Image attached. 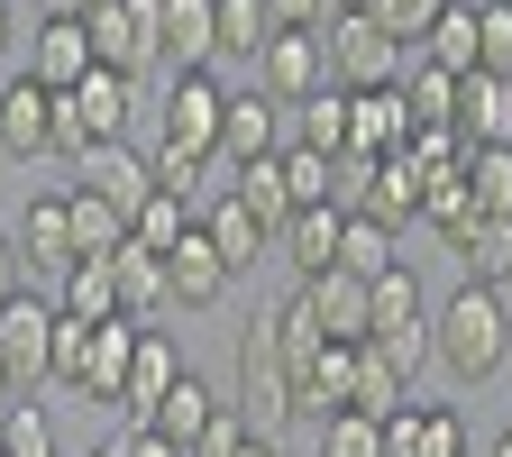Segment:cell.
I'll use <instances>...</instances> for the list:
<instances>
[{
	"label": "cell",
	"instance_id": "d6986e66",
	"mask_svg": "<svg viewBox=\"0 0 512 457\" xmlns=\"http://www.w3.org/2000/svg\"><path fill=\"white\" fill-rule=\"evenodd\" d=\"M110 275H119V320H138V330H156V320L174 311V284H165V256H147L138 238H128L110 256Z\"/></svg>",
	"mask_w": 512,
	"mask_h": 457
},
{
	"label": "cell",
	"instance_id": "3957f363",
	"mask_svg": "<svg viewBox=\"0 0 512 457\" xmlns=\"http://www.w3.org/2000/svg\"><path fill=\"white\" fill-rule=\"evenodd\" d=\"M37 384H55V293L0 302V394L37 403Z\"/></svg>",
	"mask_w": 512,
	"mask_h": 457
},
{
	"label": "cell",
	"instance_id": "ac0fdd59",
	"mask_svg": "<svg viewBox=\"0 0 512 457\" xmlns=\"http://www.w3.org/2000/svg\"><path fill=\"white\" fill-rule=\"evenodd\" d=\"M64 110L83 119V138H92V147H110L119 128L138 119V83H128V74H101V64H92V74H83L74 92H64Z\"/></svg>",
	"mask_w": 512,
	"mask_h": 457
},
{
	"label": "cell",
	"instance_id": "ffe728a7",
	"mask_svg": "<svg viewBox=\"0 0 512 457\" xmlns=\"http://www.w3.org/2000/svg\"><path fill=\"white\" fill-rule=\"evenodd\" d=\"M165 284H174V311H211V302H220V293L238 284V275L220 266V247L202 238V220H192V238H183V247L165 256Z\"/></svg>",
	"mask_w": 512,
	"mask_h": 457
},
{
	"label": "cell",
	"instance_id": "db71d44e",
	"mask_svg": "<svg viewBox=\"0 0 512 457\" xmlns=\"http://www.w3.org/2000/svg\"><path fill=\"white\" fill-rule=\"evenodd\" d=\"M485 457H512V430H494V448H485Z\"/></svg>",
	"mask_w": 512,
	"mask_h": 457
},
{
	"label": "cell",
	"instance_id": "f907efd6",
	"mask_svg": "<svg viewBox=\"0 0 512 457\" xmlns=\"http://www.w3.org/2000/svg\"><path fill=\"white\" fill-rule=\"evenodd\" d=\"M266 10H275V28H320V19H330V0H266Z\"/></svg>",
	"mask_w": 512,
	"mask_h": 457
},
{
	"label": "cell",
	"instance_id": "603a6c76",
	"mask_svg": "<svg viewBox=\"0 0 512 457\" xmlns=\"http://www.w3.org/2000/svg\"><path fill=\"white\" fill-rule=\"evenodd\" d=\"M458 138L467 147H512V83H494V74L458 83Z\"/></svg>",
	"mask_w": 512,
	"mask_h": 457
},
{
	"label": "cell",
	"instance_id": "5b68a950",
	"mask_svg": "<svg viewBox=\"0 0 512 457\" xmlns=\"http://www.w3.org/2000/svg\"><path fill=\"white\" fill-rule=\"evenodd\" d=\"M394 375H421L430 357V302H421V275L394 266V275H375V339H366Z\"/></svg>",
	"mask_w": 512,
	"mask_h": 457
},
{
	"label": "cell",
	"instance_id": "1f68e13d",
	"mask_svg": "<svg viewBox=\"0 0 512 457\" xmlns=\"http://www.w3.org/2000/svg\"><path fill=\"white\" fill-rule=\"evenodd\" d=\"M211 421H220V394H211V384H202V375H183V384H174V394L156 403V421H147V430H165L174 448H192V439H202Z\"/></svg>",
	"mask_w": 512,
	"mask_h": 457
},
{
	"label": "cell",
	"instance_id": "d6a6232c",
	"mask_svg": "<svg viewBox=\"0 0 512 457\" xmlns=\"http://www.w3.org/2000/svg\"><path fill=\"white\" fill-rule=\"evenodd\" d=\"M64 211H74V256H119V247H128V220L101 202V192L64 183Z\"/></svg>",
	"mask_w": 512,
	"mask_h": 457
},
{
	"label": "cell",
	"instance_id": "d4e9b609",
	"mask_svg": "<svg viewBox=\"0 0 512 457\" xmlns=\"http://www.w3.org/2000/svg\"><path fill=\"white\" fill-rule=\"evenodd\" d=\"M202 238L220 247V266H229V275H247V266H256V247H266L275 229H256V211L238 202V192H220V202L202 211Z\"/></svg>",
	"mask_w": 512,
	"mask_h": 457
},
{
	"label": "cell",
	"instance_id": "8d00e7d4",
	"mask_svg": "<svg viewBox=\"0 0 512 457\" xmlns=\"http://www.w3.org/2000/svg\"><path fill=\"white\" fill-rule=\"evenodd\" d=\"M128 238H138L147 256H174V247L192 238V202H174V192H147L138 220H128Z\"/></svg>",
	"mask_w": 512,
	"mask_h": 457
},
{
	"label": "cell",
	"instance_id": "ba28073f",
	"mask_svg": "<svg viewBox=\"0 0 512 457\" xmlns=\"http://www.w3.org/2000/svg\"><path fill=\"white\" fill-rule=\"evenodd\" d=\"M256 92L266 101H311V92H330V46H320V28H275L266 55H256Z\"/></svg>",
	"mask_w": 512,
	"mask_h": 457
},
{
	"label": "cell",
	"instance_id": "6f0895ef",
	"mask_svg": "<svg viewBox=\"0 0 512 457\" xmlns=\"http://www.w3.org/2000/svg\"><path fill=\"white\" fill-rule=\"evenodd\" d=\"M83 10H101V0H83Z\"/></svg>",
	"mask_w": 512,
	"mask_h": 457
},
{
	"label": "cell",
	"instance_id": "836d02e7",
	"mask_svg": "<svg viewBox=\"0 0 512 457\" xmlns=\"http://www.w3.org/2000/svg\"><path fill=\"white\" fill-rule=\"evenodd\" d=\"M467 202L476 220H512V147H467Z\"/></svg>",
	"mask_w": 512,
	"mask_h": 457
},
{
	"label": "cell",
	"instance_id": "5bb4252c",
	"mask_svg": "<svg viewBox=\"0 0 512 457\" xmlns=\"http://www.w3.org/2000/svg\"><path fill=\"white\" fill-rule=\"evenodd\" d=\"M128 357H138V320H92L83 366H74V384H64V394H83V403H119Z\"/></svg>",
	"mask_w": 512,
	"mask_h": 457
},
{
	"label": "cell",
	"instance_id": "680465c9",
	"mask_svg": "<svg viewBox=\"0 0 512 457\" xmlns=\"http://www.w3.org/2000/svg\"><path fill=\"white\" fill-rule=\"evenodd\" d=\"M0 403H10V394H0Z\"/></svg>",
	"mask_w": 512,
	"mask_h": 457
},
{
	"label": "cell",
	"instance_id": "7c38bea8",
	"mask_svg": "<svg viewBox=\"0 0 512 457\" xmlns=\"http://www.w3.org/2000/svg\"><path fill=\"white\" fill-rule=\"evenodd\" d=\"M256 156H284V101L229 92V110H220V165L238 174V165H256Z\"/></svg>",
	"mask_w": 512,
	"mask_h": 457
},
{
	"label": "cell",
	"instance_id": "c3c4849f",
	"mask_svg": "<svg viewBox=\"0 0 512 457\" xmlns=\"http://www.w3.org/2000/svg\"><path fill=\"white\" fill-rule=\"evenodd\" d=\"M19 293H37V275H28V256H19V238L0 229V302H19Z\"/></svg>",
	"mask_w": 512,
	"mask_h": 457
},
{
	"label": "cell",
	"instance_id": "7402d4cb",
	"mask_svg": "<svg viewBox=\"0 0 512 457\" xmlns=\"http://www.w3.org/2000/svg\"><path fill=\"white\" fill-rule=\"evenodd\" d=\"M348 384H357V348H339V339H320L302 366H293V412H348Z\"/></svg>",
	"mask_w": 512,
	"mask_h": 457
},
{
	"label": "cell",
	"instance_id": "9c48e42d",
	"mask_svg": "<svg viewBox=\"0 0 512 457\" xmlns=\"http://www.w3.org/2000/svg\"><path fill=\"white\" fill-rule=\"evenodd\" d=\"M0 156H10V165H37V156H55V92H46L37 74L0 83Z\"/></svg>",
	"mask_w": 512,
	"mask_h": 457
},
{
	"label": "cell",
	"instance_id": "f1b7e54d",
	"mask_svg": "<svg viewBox=\"0 0 512 457\" xmlns=\"http://www.w3.org/2000/svg\"><path fill=\"white\" fill-rule=\"evenodd\" d=\"M394 266H403V256H394V229L366 220V211H348V220H339V275L375 284V275H394Z\"/></svg>",
	"mask_w": 512,
	"mask_h": 457
},
{
	"label": "cell",
	"instance_id": "74e56055",
	"mask_svg": "<svg viewBox=\"0 0 512 457\" xmlns=\"http://www.w3.org/2000/svg\"><path fill=\"white\" fill-rule=\"evenodd\" d=\"M229 192H238V202L256 211V229H284V220H293V202H284V165H275V156L238 165V183H229Z\"/></svg>",
	"mask_w": 512,
	"mask_h": 457
},
{
	"label": "cell",
	"instance_id": "b9f144b4",
	"mask_svg": "<svg viewBox=\"0 0 512 457\" xmlns=\"http://www.w3.org/2000/svg\"><path fill=\"white\" fill-rule=\"evenodd\" d=\"M284 202L293 211H330V156H311V147H284Z\"/></svg>",
	"mask_w": 512,
	"mask_h": 457
},
{
	"label": "cell",
	"instance_id": "d590c367",
	"mask_svg": "<svg viewBox=\"0 0 512 457\" xmlns=\"http://www.w3.org/2000/svg\"><path fill=\"white\" fill-rule=\"evenodd\" d=\"M421 220L448 238V247H467L485 220H476V202H467V174H430V192H421Z\"/></svg>",
	"mask_w": 512,
	"mask_h": 457
},
{
	"label": "cell",
	"instance_id": "e575fe53",
	"mask_svg": "<svg viewBox=\"0 0 512 457\" xmlns=\"http://www.w3.org/2000/svg\"><path fill=\"white\" fill-rule=\"evenodd\" d=\"M412 403V375H394L375 348H357V384H348V412H366V421H394Z\"/></svg>",
	"mask_w": 512,
	"mask_h": 457
},
{
	"label": "cell",
	"instance_id": "4316f807",
	"mask_svg": "<svg viewBox=\"0 0 512 457\" xmlns=\"http://www.w3.org/2000/svg\"><path fill=\"white\" fill-rule=\"evenodd\" d=\"M284 147H311V156H348V92L330 83V92H311V101H293V138Z\"/></svg>",
	"mask_w": 512,
	"mask_h": 457
},
{
	"label": "cell",
	"instance_id": "9f6ffc18",
	"mask_svg": "<svg viewBox=\"0 0 512 457\" xmlns=\"http://www.w3.org/2000/svg\"><path fill=\"white\" fill-rule=\"evenodd\" d=\"M503 302H512V275H503Z\"/></svg>",
	"mask_w": 512,
	"mask_h": 457
},
{
	"label": "cell",
	"instance_id": "83f0119b",
	"mask_svg": "<svg viewBox=\"0 0 512 457\" xmlns=\"http://www.w3.org/2000/svg\"><path fill=\"white\" fill-rule=\"evenodd\" d=\"M339 220H348V211H293V220L275 229V247H284L293 266H302V284L339 266Z\"/></svg>",
	"mask_w": 512,
	"mask_h": 457
},
{
	"label": "cell",
	"instance_id": "44dd1931",
	"mask_svg": "<svg viewBox=\"0 0 512 457\" xmlns=\"http://www.w3.org/2000/svg\"><path fill=\"white\" fill-rule=\"evenodd\" d=\"M28 74L64 101V92L92 74V28H83V19H37V55H28Z\"/></svg>",
	"mask_w": 512,
	"mask_h": 457
},
{
	"label": "cell",
	"instance_id": "277c9868",
	"mask_svg": "<svg viewBox=\"0 0 512 457\" xmlns=\"http://www.w3.org/2000/svg\"><path fill=\"white\" fill-rule=\"evenodd\" d=\"M320 46H330V74L339 92H403V37H384L366 10H330L320 19Z\"/></svg>",
	"mask_w": 512,
	"mask_h": 457
},
{
	"label": "cell",
	"instance_id": "2e32d148",
	"mask_svg": "<svg viewBox=\"0 0 512 457\" xmlns=\"http://www.w3.org/2000/svg\"><path fill=\"white\" fill-rule=\"evenodd\" d=\"M412 147V110L403 92H348V156L384 165V156H403Z\"/></svg>",
	"mask_w": 512,
	"mask_h": 457
},
{
	"label": "cell",
	"instance_id": "cb8c5ba5",
	"mask_svg": "<svg viewBox=\"0 0 512 457\" xmlns=\"http://www.w3.org/2000/svg\"><path fill=\"white\" fill-rule=\"evenodd\" d=\"M55 311H64V320H119V275H110V256H74V266L55 275Z\"/></svg>",
	"mask_w": 512,
	"mask_h": 457
},
{
	"label": "cell",
	"instance_id": "ab89813d",
	"mask_svg": "<svg viewBox=\"0 0 512 457\" xmlns=\"http://www.w3.org/2000/svg\"><path fill=\"white\" fill-rule=\"evenodd\" d=\"M476 74L512 83V0H476Z\"/></svg>",
	"mask_w": 512,
	"mask_h": 457
},
{
	"label": "cell",
	"instance_id": "e0dca14e",
	"mask_svg": "<svg viewBox=\"0 0 512 457\" xmlns=\"http://www.w3.org/2000/svg\"><path fill=\"white\" fill-rule=\"evenodd\" d=\"M156 55L174 64V74H211V55H220V0H165Z\"/></svg>",
	"mask_w": 512,
	"mask_h": 457
},
{
	"label": "cell",
	"instance_id": "484cf974",
	"mask_svg": "<svg viewBox=\"0 0 512 457\" xmlns=\"http://www.w3.org/2000/svg\"><path fill=\"white\" fill-rule=\"evenodd\" d=\"M421 192H430V183H421V165H412V156H384L357 211H366V220H384V229H403V220H421Z\"/></svg>",
	"mask_w": 512,
	"mask_h": 457
},
{
	"label": "cell",
	"instance_id": "11a10c76",
	"mask_svg": "<svg viewBox=\"0 0 512 457\" xmlns=\"http://www.w3.org/2000/svg\"><path fill=\"white\" fill-rule=\"evenodd\" d=\"M92 457H119V439H110V448H92Z\"/></svg>",
	"mask_w": 512,
	"mask_h": 457
},
{
	"label": "cell",
	"instance_id": "f6af8a7d",
	"mask_svg": "<svg viewBox=\"0 0 512 457\" xmlns=\"http://www.w3.org/2000/svg\"><path fill=\"white\" fill-rule=\"evenodd\" d=\"M439 10H448V0H366V19H375L384 37H403V46H412V37H430V19H439Z\"/></svg>",
	"mask_w": 512,
	"mask_h": 457
},
{
	"label": "cell",
	"instance_id": "52a82bcc",
	"mask_svg": "<svg viewBox=\"0 0 512 457\" xmlns=\"http://www.w3.org/2000/svg\"><path fill=\"white\" fill-rule=\"evenodd\" d=\"M220 110H229V92H220L211 74H174V83H165V101H156V119H165V138H156V147L220 165Z\"/></svg>",
	"mask_w": 512,
	"mask_h": 457
},
{
	"label": "cell",
	"instance_id": "8fae6325",
	"mask_svg": "<svg viewBox=\"0 0 512 457\" xmlns=\"http://www.w3.org/2000/svg\"><path fill=\"white\" fill-rule=\"evenodd\" d=\"M183 384V357H174V339L165 330H138V357H128V384H119V430H147L156 421V403Z\"/></svg>",
	"mask_w": 512,
	"mask_h": 457
},
{
	"label": "cell",
	"instance_id": "6da1fadb",
	"mask_svg": "<svg viewBox=\"0 0 512 457\" xmlns=\"http://www.w3.org/2000/svg\"><path fill=\"white\" fill-rule=\"evenodd\" d=\"M430 357L458 375V384H485L512 357V302L494 284H458V293L430 311Z\"/></svg>",
	"mask_w": 512,
	"mask_h": 457
},
{
	"label": "cell",
	"instance_id": "8992f818",
	"mask_svg": "<svg viewBox=\"0 0 512 457\" xmlns=\"http://www.w3.org/2000/svg\"><path fill=\"white\" fill-rule=\"evenodd\" d=\"M83 28H92V64L101 74L138 83L156 64V37H165V0H101V10H83Z\"/></svg>",
	"mask_w": 512,
	"mask_h": 457
},
{
	"label": "cell",
	"instance_id": "ee69618b",
	"mask_svg": "<svg viewBox=\"0 0 512 457\" xmlns=\"http://www.w3.org/2000/svg\"><path fill=\"white\" fill-rule=\"evenodd\" d=\"M320 457H384V421H366V412H330V421H320Z\"/></svg>",
	"mask_w": 512,
	"mask_h": 457
},
{
	"label": "cell",
	"instance_id": "7dc6e473",
	"mask_svg": "<svg viewBox=\"0 0 512 457\" xmlns=\"http://www.w3.org/2000/svg\"><path fill=\"white\" fill-rule=\"evenodd\" d=\"M421 457H476V448H467V421L448 412V403H430V439H421Z\"/></svg>",
	"mask_w": 512,
	"mask_h": 457
},
{
	"label": "cell",
	"instance_id": "681fc988",
	"mask_svg": "<svg viewBox=\"0 0 512 457\" xmlns=\"http://www.w3.org/2000/svg\"><path fill=\"white\" fill-rule=\"evenodd\" d=\"M119 457H192V448H174L165 430H119Z\"/></svg>",
	"mask_w": 512,
	"mask_h": 457
},
{
	"label": "cell",
	"instance_id": "f5cc1de1",
	"mask_svg": "<svg viewBox=\"0 0 512 457\" xmlns=\"http://www.w3.org/2000/svg\"><path fill=\"white\" fill-rule=\"evenodd\" d=\"M238 457H275V439H247V448H238Z\"/></svg>",
	"mask_w": 512,
	"mask_h": 457
},
{
	"label": "cell",
	"instance_id": "7bdbcfd3",
	"mask_svg": "<svg viewBox=\"0 0 512 457\" xmlns=\"http://www.w3.org/2000/svg\"><path fill=\"white\" fill-rule=\"evenodd\" d=\"M458 256H467V284H494L503 293V275H512V220H485Z\"/></svg>",
	"mask_w": 512,
	"mask_h": 457
},
{
	"label": "cell",
	"instance_id": "4fadbf2b",
	"mask_svg": "<svg viewBox=\"0 0 512 457\" xmlns=\"http://www.w3.org/2000/svg\"><path fill=\"white\" fill-rule=\"evenodd\" d=\"M74 183H83V192H101V202H110L119 220H138V202L156 192L147 156H128V138H110V147H83V156H74Z\"/></svg>",
	"mask_w": 512,
	"mask_h": 457
},
{
	"label": "cell",
	"instance_id": "9a60e30c",
	"mask_svg": "<svg viewBox=\"0 0 512 457\" xmlns=\"http://www.w3.org/2000/svg\"><path fill=\"white\" fill-rule=\"evenodd\" d=\"M19 256H28V275H64L74 266V211H64V192H28V211H19Z\"/></svg>",
	"mask_w": 512,
	"mask_h": 457
},
{
	"label": "cell",
	"instance_id": "4dcf8cb0",
	"mask_svg": "<svg viewBox=\"0 0 512 457\" xmlns=\"http://www.w3.org/2000/svg\"><path fill=\"white\" fill-rule=\"evenodd\" d=\"M421 55L439 64V74H476V0H448V10L430 19V37H421Z\"/></svg>",
	"mask_w": 512,
	"mask_h": 457
},
{
	"label": "cell",
	"instance_id": "f546056e",
	"mask_svg": "<svg viewBox=\"0 0 512 457\" xmlns=\"http://www.w3.org/2000/svg\"><path fill=\"white\" fill-rule=\"evenodd\" d=\"M403 110H412V128H458V74H439L430 55H412L403 64Z\"/></svg>",
	"mask_w": 512,
	"mask_h": 457
},
{
	"label": "cell",
	"instance_id": "f35d334b",
	"mask_svg": "<svg viewBox=\"0 0 512 457\" xmlns=\"http://www.w3.org/2000/svg\"><path fill=\"white\" fill-rule=\"evenodd\" d=\"M266 37H275V10L266 0H220V55H266Z\"/></svg>",
	"mask_w": 512,
	"mask_h": 457
},
{
	"label": "cell",
	"instance_id": "7a4b0ae2",
	"mask_svg": "<svg viewBox=\"0 0 512 457\" xmlns=\"http://www.w3.org/2000/svg\"><path fill=\"white\" fill-rule=\"evenodd\" d=\"M256 439H275L293 421V366H284V330H275V311H256L247 330H238V403H229Z\"/></svg>",
	"mask_w": 512,
	"mask_h": 457
},
{
	"label": "cell",
	"instance_id": "30bf717a",
	"mask_svg": "<svg viewBox=\"0 0 512 457\" xmlns=\"http://www.w3.org/2000/svg\"><path fill=\"white\" fill-rule=\"evenodd\" d=\"M302 311L320 320V339H339V348H366L375 339V284H357V275H311L302 284Z\"/></svg>",
	"mask_w": 512,
	"mask_h": 457
},
{
	"label": "cell",
	"instance_id": "60d3db41",
	"mask_svg": "<svg viewBox=\"0 0 512 457\" xmlns=\"http://www.w3.org/2000/svg\"><path fill=\"white\" fill-rule=\"evenodd\" d=\"M0 457H55L46 403H0Z\"/></svg>",
	"mask_w": 512,
	"mask_h": 457
},
{
	"label": "cell",
	"instance_id": "816d5d0a",
	"mask_svg": "<svg viewBox=\"0 0 512 457\" xmlns=\"http://www.w3.org/2000/svg\"><path fill=\"white\" fill-rule=\"evenodd\" d=\"M10 37H19V19H10V0H0V55H10Z\"/></svg>",
	"mask_w": 512,
	"mask_h": 457
},
{
	"label": "cell",
	"instance_id": "bcb514c9",
	"mask_svg": "<svg viewBox=\"0 0 512 457\" xmlns=\"http://www.w3.org/2000/svg\"><path fill=\"white\" fill-rule=\"evenodd\" d=\"M147 174H156V192H174V202H192V192H202V156L156 147V156H147Z\"/></svg>",
	"mask_w": 512,
	"mask_h": 457
}]
</instances>
